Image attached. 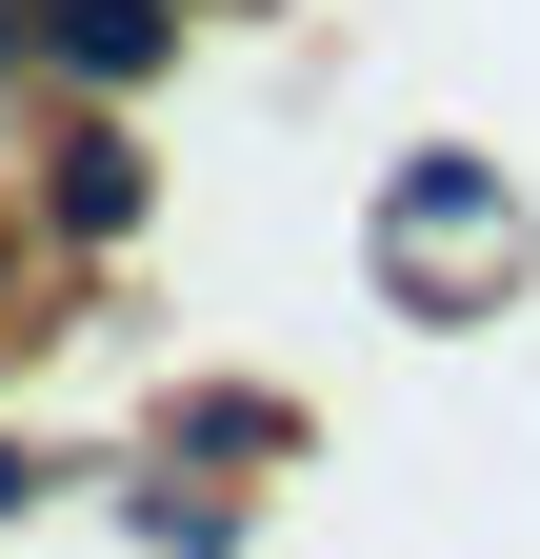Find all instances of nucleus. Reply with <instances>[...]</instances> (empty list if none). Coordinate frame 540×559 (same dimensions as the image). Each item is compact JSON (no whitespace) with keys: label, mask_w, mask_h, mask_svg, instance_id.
Here are the masks:
<instances>
[{"label":"nucleus","mask_w":540,"mask_h":559,"mask_svg":"<svg viewBox=\"0 0 540 559\" xmlns=\"http://www.w3.org/2000/svg\"><path fill=\"white\" fill-rule=\"evenodd\" d=\"M40 40H81L101 81H141V60H161V0H40Z\"/></svg>","instance_id":"1"}]
</instances>
